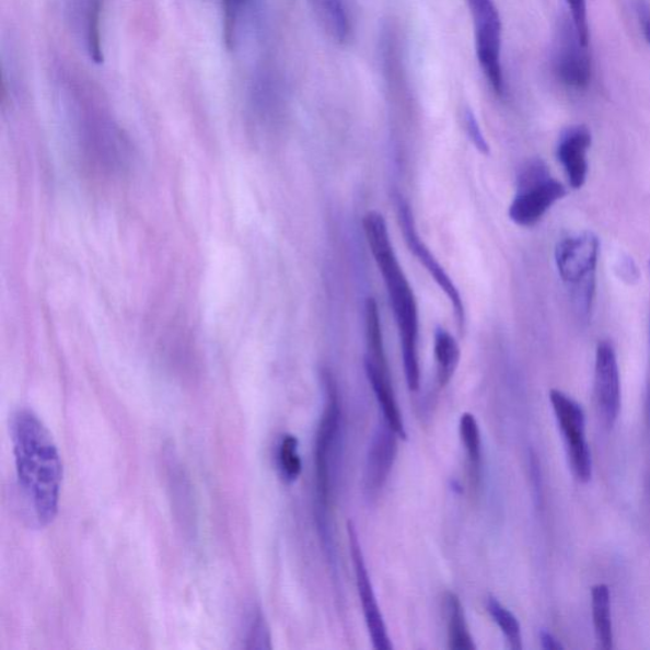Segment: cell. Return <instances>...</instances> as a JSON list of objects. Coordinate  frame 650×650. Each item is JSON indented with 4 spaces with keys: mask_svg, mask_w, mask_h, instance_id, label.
<instances>
[{
    "mask_svg": "<svg viewBox=\"0 0 650 650\" xmlns=\"http://www.w3.org/2000/svg\"><path fill=\"white\" fill-rule=\"evenodd\" d=\"M11 436L20 495L37 526L57 518L62 463L57 443L34 411L20 409L11 421Z\"/></svg>",
    "mask_w": 650,
    "mask_h": 650,
    "instance_id": "6da1fadb",
    "label": "cell"
},
{
    "mask_svg": "<svg viewBox=\"0 0 650 650\" xmlns=\"http://www.w3.org/2000/svg\"><path fill=\"white\" fill-rule=\"evenodd\" d=\"M362 227L371 255L382 274L390 297L401 348L408 390L418 392L421 386V368L418 358L419 318L414 289L395 255L390 229L382 213L370 211L363 217Z\"/></svg>",
    "mask_w": 650,
    "mask_h": 650,
    "instance_id": "7a4b0ae2",
    "label": "cell"
},
{
    "mask_svg": "<svg viewBox=\"0 0 650 650\" xmlns=\"http://www.w3.org/2000/svg\"><path fill=\"white\" fill-rule=\"evenodd\" d=\"M325 403L324 410L315 434V491L316 511H318L320 529L325 541H328V510L338 459L340 427H343V408L335 378L328 370L322 374Z\"/></svg>",
    "mask_w": 650,
    "mask_h": 650,
    "instance_id": "3957f363",
    "label": "cell"
},
{
    "mask_svg": "<svg viewBox=\"0 0 650 650\" xmlns=\"http://www.w3.org/2000/svg\"><path fill=\"white\" fill-rule=\"evenodd\" d=\"M600 240L583 232L565 237L555 248V265L578 318H590L596 298Z\"/></svg>",
    "mask_w": 650,
    "mask_h": 650,
    "instance_id": "277c9868",
    "label": "cell"
},
{
    "mask_svg": "<svg viewBox=\"0 0 650 650\" xmlns=\"http://www.w3.org/2000/svg\"><path fill=\"white\" fill-rule=\"evenodd\" d=\"M567 195L542 160H533L520 172L518 193L510 205L509 217L519 227H534L555 204Z\"/></svg>",
    "mask_w": 650,
    "mask_h": 650,
    "instance_id": "5b68a950",
    "label": "cell"
},
{
    "mask_svg": "<svg viewBox=\"0 0 650 650\" xmlns=\"http://www.w3.org/2000/svg\"><path fill=\"white\" fill-rule=\"evenodd\" d=\"M474 23L475 53L491 90L504 92L501 62L502 22L495 0H466Z\"/></svg>",
    "mask_w": 650,
    "mask_h": 650,
    "instance_id": "8992f818",
    "label": "cell"
},
{
    "mask_svg": "<svg viewBox=\"0 0 650 650\" xmlns=\"http://www.w3.org/2000/svg\"><path fill=\"white\" fill-rule=\"evenodd\" d=\"M555 418L565 440L568 464L574 478L589 483L592 478V456L585 440V416L583 408L567 394L553 390L549 394Z\"/></svg>",
    "mask_w": 650,
    "mask_h": 650,
    "instance_id": "52a82bcc",
    "label": "cell"
},
{
    "mask_svg": "<svg viewBox=\"0 0 650 650\" xmlns=\"http://www.w3.org/2000/svg\"><path fill=\"white\" fill-rule=\"evenodd\" d=\"M590 47L582 44L573 20L560 21L553 53V70L561 84L570 90L584 91L592 81Z\"/></svg>",
    "mask_w": 650,
    "mask_h": 650,
    "instance_id": "ba28073f",
    "label": "cell"
},
{
    "mask_svg": "<svg viewBox=\"0 0 650 650\" xmlns=\"http://www.w3.org/2000/svg\"><path fill=\"white\" fill-rule=\"evenodd\" d=\"M347 534L355 568L356 585H358L364 623L368 626L371 643L378 650H391L393 649V643L390 632H387L384 616L378 604L374 587H372L370 580L367 562H364L358 531H356L351 521L347 523Z\"/></svg>",
    "mask_w": 650,
    "mask_h": 650,
    "instance_id": "9c48e42d",
    "label": "cell"
},
{
    "mask_svg": "<svg viewBox=\"0 0 650 650\" xmlns=\"http://www.w3.org/2000/svg\"><path fill=\"white\" fill-rule=\"evenodd\" d=\"M398 213L403 234L404 237H406L409 251L414 253L419 262H421L428 274H430L436 283L439 285L440 289L445 292L451 305L454 307L457 328L460 332H463L465 328L466 314L464 301L462 295H460V291L455 287L453 280H451V277L446 274L445 269L440 265V262L436 259L433 253L421 240V236H419L414 213H411L409 205L399 200Z\"/></svg>",
    "mask_w": 650,
    "mask_h": 650,
    "instance_id": "30bf717a",
    "label": "cell"
},
{
    "mask_svg": "<svg viewBox=\"0 0 650 650\" xmlns=\"http://www.w3.org/2000/svg\"><path fill=\"white\" fill-rule=\"evenodd\" d=\"M594 399L599 415L607 428H613L622 408L620 371L615 348L608 340H601L594 359Z\"/></svg>",
    "mask_w": 650,
    "mask_h": 650,
    "instance_id": "8fae6325",
    "label": "cell"
},
{
    "mask_svg": "<svg viewBox=\"0 0 650 650\" xmlns=\"http://www.w3.org/2000/svg\"><path fill=\"white\" fill-rule=\"evenodd\" d=\"M398 434L383 422L372 436L363 471V491L374 499L386 485L398 453Z\"/></svg>",
    "mask_w": 650,
    "mask_h": 650,
    "instance_id": "7c38bea8",
    "label": "cell"
},
{
    "mask_svg": "<svg viewBox=\"0 0 650 650\" xmlns=\"http://www.w3.org/2000/svg\"><path fill=\"white\" fill-rule=\"evenodd\" d=\"M592 134L585 125L569 126L560 134L557 158L566 172L570 187L580 189L589 176V155Z\"/></svg>",
    "mask_w": 650,
    "mask_h": 650,
    "instance_id": "4fadbf2b",
    "label": "cell"
},
{
    "mask_svg": "<svg viewBox=\"0 0 650 650\" xmlns=\"http://www.w3.org/2000/svg\"><path fill=\"white\" fill-rule=\"evenodd\" d=\"M364 370H367L368 380L374 391L379 407L383 411L384 422L398 434L399 439L407 440L406 423H404L398 402L395 398L390 367L387 363L364 359Z\"/></svg>",
    "mask_w": 650,
    "mask_h": 650,
    "instance_id": "5bb4252c",
    "label": "cell"
},
{
    "mask_svg": "<svg viewBox=\"0 0 650 650\" xmlns=\"http://www.w3.org/2000/svg\"><path fill=\"white\" fill-rule=\"evenodd\" d=\"M592 617L597 647L604 650L613 649L612 593L606 584L592 587Z\"/></svg>",
    "mask_w": 650,
    "mask_h": 650,
    "instance_id": "9a60e30c",
    "label": "cell"
},
{
    "mask_svg": "<svg viewBox=\"0 0 650 650\" xmlns=\"http://www.w3.org/2000/svg\"><path fill=\"white\" fill-rule=\"evenodd\" d=\"M443 608H445L449 648L455 650H473L475 647L469 626H467L466 617L462 601L455 593H446L443 599Z\"/></svg>",
    "mask_w": 650,
    "mask_h": 650,
    "instance_id": "2e32d148",
    "label": "cell"
},
{
    "mask_svg": "<svg viewBox=\"0 0 650 650\" xmlns=\"http://www.w3.org/2000/svg\"><path fill=\"white\" fill-rule=\"evenodd\" d=\"M459 431L469 465L471 485L478 489L481 480V438L477 418L472 414H464L460 418Z\"/></svg>",
    "mask_w": 650,
    "mask_h": 650,
    "instance_id": "e0dca14e",
    "label": "cell"
},
{
    "mask_svg": "<svg viewBox=\"0 0 650 650\" xmlns=\"http://www.w3.org/2000/svg\"><path fill=\"white\" fill-rule=\"evenodd\" d=\"M316 19L329 37L345 43L350 34L344 0H311Z\"/></svg>",
    "mask_w": 650,
    "mask_h": 650,
    "instance_id": "ac0fdd59",
    "label": "cell"
},
{
    "mask_svg": "<svg viewBox=\"0 0 650 650\" xmlns=\"http://www.w3.org/2000/svg\"><path fill=\"white\" fill-rule=\"evenodd\" d=\"M460 358H462V352H460L456 339L446 329H436L434 360L440 386L445 387L453 380Z\"/></svg>",
    "mask_w": 650,
    "mask_h": 650,
    "instance_id": "d6986e66",
    "label": "cell"
},
{
    "mask_svg": "<svg viewBox=\"0 0 650 650\" xmlns=\"http://www.w3.org/2000/svg\"><path fill=\"white\" fill-rule=\"evenodd\" d=\"M79 19L83 22L84 42L90 58L101 65L103 51L101 42L102 0H77Z\"/></svg>",
    "mask_w": 650,
    "mask_h": 650,
    "instance_id": "ffe728a7",
    "label": "cell"
},
{
    "mask_svg": "<svg viewBox=\"0 0 650 650\" xmlns=\"http://www.w3.org/2000/svg\"><path fill=\"white\" fill-rule=\"evenodd\" d=\"M277 469L280 477L288 485L295 483L303 472V462L299 454V440L297 436L283 434L276 451Z\"/></svg>",
    "mask_w": 650,
    "mask_h": 650,
    "instance_id": "44dd1931",
    "label": "cell"
},
{
    "mask_svg": "<svg viewBox=\"0 0 650 650\" xmlns=\"http://www.w3.org/2000/svg\"><path fill=\"white\" fill-rule=\"evenodd\" d=\"M487 610L498 628L503 632L507 641H509L510 648L522 649V632L518 617L496 597L488 599Z\"/></svg>",
    "mask_w": 650,
    "mask_h": 650,
    "instance_id": "7402d4cb",
    "label": "cell"
},
{
    "mask_svg": "<svg viewBox=\"0 0 650 650\" xmlns=\"http://www.w3.org/2000/svg\"><path fill=\"white\" fill-rule=\"evenodd\" d=\"M247 620L244 632L245 648L271 649V634H269L266 618L259 610L253 612Z\"/></svg>",
    "mask_w": 650,
    "mask_h": 650,
    "instance_id": "603a6c76",
    "label": "cell"
},
{
    "mask_svg": "<svg viewBox=\"0 0 650 650\" xmlns=\"http://www.w3.org/2000/svg\"><path fill=\"white\" fill-rule=\"evenodd\" d=\"M224 11V38L229 47H233L235 43L237 19L245 0H221Z\"/></svg>",
    "mask_w": 650,
    "mask_h": 650,
    "instance_id": "cb8c5ba5",
    "label": "cell"
},
{
    "mask_svg": "<svg viewBox=\"0 0 650 650\" xmlns=\"http://www.w3.org/2000/svg\"><path fill=\"white\" fill-rule=\"evenodd\" d=\"M570 8V14L581 42L584 46L590 47V27L589 19H587V3L585 0H567Z\"/></svg>",
    "mask_w": 650,
    "mask_h": 650,
    "instance_id": "d4e9b609",
    "label": "cell"
},
{
    "mask_svg": "<svg viewBox=\"0 0 650 650\" xmlns=\"http://www.w3.org/2000/svg\"><path fill=\"white\" fill-rule=\"evenodd\" d=\"M464 126L467 137L481 154H489L488 141L483 134L477 116L471 108L464 111Z\"/></svg>",
    "mask_w": 650,
    "mask_h": 650,
    "instance_id": "484cf974",
    "label": "cell"
},
{
    "mask_svg": "<svg viewBox=\"0 0 650 650\" xmlns=\"http://www.w3.org/2000/svg\"><path fill=\"white\" fill-rule=\"evenodd\" d=\"M636 12L638 14L640 25L643 27V33L650 45V8L645 0H638L636 4Z\"/></svg>",
    "mask_w": 650,
    "mask_h": 650,
    "instance_id": "4316f807",
    "label": "cell"
},
{
    "mask_svg": "<svg viewBox=\"0 0 650 650\" xmlns=\"http://www.w3.org/2000/svg\"><path fill=\"white\" fill-rule=\"evenodd\" d=\"M541 641H542V647L546 650L565 649V647H562L560 645V641L557 638H555L552 632L546 631V630H543L541 632Z\"/></svg>",
    "mask_w": 650,
    "mask_h": 650,
    "instance_id": "83f0119b",
    "label": "cell"
},
{
    "mask_svg": "<svg viewBox=\"0 0 650 650\" xmlns=\"http://www.w3.org/2000/svg\"><path fill=\"white\" fill-rule=\"evenodd\" d=\"M649 344H650V325H649ZM649 410H650V382H649Z\"/></svg>",
    "mask_w": 650,
    "mask_h": 650,
    "instance_id": "f1b7e54d",
    "label": "cell"
}]
</instances>
